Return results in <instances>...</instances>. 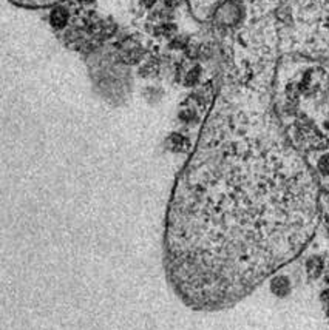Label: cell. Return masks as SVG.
<instances>
[{
    "mask_svg": "<svg viewBox=\"0 0 329 330\" xmlns=\"http://www.w3.org/2000/svg\"><path fill=\"white\" fill-rule=\"evenodd\" d=\"M67 19H68V14H67V11L62 10V8H59V10L53 11V14H51V22H53V25L57 27V28H59V27H64L65 22H67Z\"/></svg>",
    "mask_w": 329,
    "mask_h": 330,
    "instance_id": "3",
    "label": "cell"
},
{
    "mask_svg": "<svg viewBox=\"0 0 329 330\" xmlns=\"http://www.w3.org/2000/svg\"><path fill=\"white\" fill-rule=\"evenodd\" d=\"M271 290L275 295H286L287 292L291 290V282L286 276H275L271 282Z\"/></svg>",
    "mask_w": 329,
    "mask_h": 330,
    "instance_id": "2",
    "label": "cell"
},
{
    "mask_svg": "<svg viewBox=\"0 0 329 330\" xmlns=\"http://www.w3.org/2000/svg\"><path fill=\"white\" fill-rule=\"evenodd\" d=\"M315 222L312 176L274 120L221 96L172 192L167 282L192 310L229 307L292 261Z\"/></svg>",
    "mask_w": 329,
    "mask_h": 330,
    "instance_id": "1",
    "label": "cell"
},
{
    "mask_svg": "<svg viewBox=\"0 0 329 330\" xmlns=\"http://www.w3.org/2000/svg\"><path fill=\"white\" fill-rule=\"evenodd\" d=\"M321 269H323V262L321 259L318 258H311L307 261V273L311 276H318L321 273Z\"/></svg>",
    "mask_w": 329,
    "mask_h": 330,
    "instance_id": "4",
    "label": "cell"
},
{
    "mask_svg": "<svg viewBox=\"0 0 329 330\" xmlns=\"http://www.w3.org/2000/svg\"><path fill=\"white\" fill-rule=\"evenodd\" d=\"M318 169L323 172V173H329V154H324L320 162H318Z\"/></svg>",
    "mask_w": 329,
    "mask_h": 330,
    "instance_id": "5",
    "label": "cell"
}]
</instances>
